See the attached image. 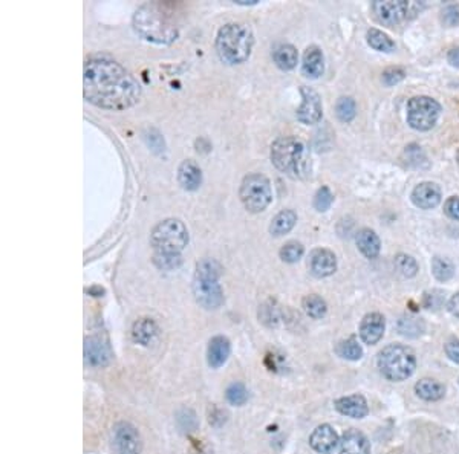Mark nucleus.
Wrapping results in <instances>:
<instances>
[{"label":"nucleus","instance_id":"obj_1","mask_svg":"<svg viewBox=\"0 0 459 454\" xmlns=\"http://www.w3.org/2000/svg\"><path fill=\"white\" fill-rule=\"evenodd\" d=\"M83 94L101 109L126 110L141 100V86L115 60L94 57L85 65Z\"/></svg>","mask_w":459,"mask_h":454},{"label":"nucleus","instance_id":"obj_2","mask_svg":"<svg viewBox=\"0 0 459 454\" xmlns=\"http://www.w3.org/2000/svg\"><path fill=\"white\" fill-rule=\"evenodd\" d=\"M271 162L292 179H306L311 175L310 151L302 141L292 136H285L273 142Z\"/></svg>","mask_w":459,"mask_h":454},{"label":"nucleus","instance_id":"obj_3","mask_svg":"<svg viewBox=\"0 0 459 454\" xmlns=\"http://www.w3.org/2000/svg\"><path fill=\"white\" fill-rule=\"evenodd\" d=\"M254 34L247 24H227L216 35L215 48L217 56L227 65H242L251 56Z\"/></svg>","mask_w":459,"mask_h":454},{"label":"nucleus","instance_id":"obj_4","mask_svg":"<svg viewBox=\"0 0 459 454\" xmlns=\"http://www.w3.org/2000/svg\"><path fill=\"white\" fill-rule=\"evenodd\" d=\"M133 28L142 39L158 44H170L178 39V28L156 3H146L133 14Z\"/></svg>","mask_w":459,"mask_h":454},{"label":"nucleus","instance_id":"obj_5","mask_svg":"<svg viewBox=\"0 0 459 454\" xmlns=\"http://www.w3.org/2000/svg\"><path fill=\"white\" fill-rule=\"evenodd\" d=\"M221 271V264L215 259H202L197 264L192 289L194 300L207 311L219 309L224 303V291L219 285Z\"/></svg>","mask_w":459,"mask_h":454},{"label":"nucleus","instance_id":"obj_6","mask_svg":"<svg viewBox=\"0 0 459 454\" xmlns=\"http://www.w3.org/2000/svg\"><path fill=\"white\" fill-rule=\"evenodd\" d=\"M377 364L389 381H404L417 369V355L404 344H389L378 353Z\"/></svg>","mask_w":459,"mask_h":454},{"label":"nucleus","instance_id":"obj_7","mask_svg":"<svg viewBox=\"0 0 459 454\" xmlns=\"http://www.w3.org/2000/svg\"><path fill=\"white\" fill-rule=\"evenodd\" d=\"M150 244L155 251L178 253L189 245V230L179 219L170 217L153 226L150 233Z\"/></svg>","mask_w":459,"mask_h":454},{"label":"nucleus","instance_id":"obj_8","mask_svg":"<svg viewBox=\"0 0 459 454\" xmlns=\"http://www.w3.org/2000/svg\"><path fill=\"white\" fill-rule=\"evenodd\" d=\"M239 198L250 213H262L273 202V188L267 176L260 173L247 175L239 188Z\"/></svg>","mask_w":459,"mask_h":454},{"label":"nucleus","instance_id":"obj_9","mask_svg":"<svg viewBox=\"0 0 459 454\" xmlns=\"http://www.w3.org/2000/svg\"><path fill=\"white\" fill-rule=\"evenodd\" d=\"M441 115V104L432 96H413L408 103V124L419 132L435 127Z\"/></svg>","mask_w":459,"mask_h":454},{"label":"nucleus","instance_id":"obj_10","mask_svg":"<svg viewBox=\"0 0 459 454\" xmlns=\"http://www.w3.org/2000/svg\"><path fill=\"white\" fill-rule=\"evenodd\" d=\"M410 3L404 0H377L372 3V11L380 24L386 26L400 25L408 19Z\"/></svg>","mask_w":459,"mask_h":454},{"label":"nucleus","instance_id":"obj_11","mask_svg":"<svg viewBox=\"0 0 459 454\" xmlns=\"http://www.w3.org/2000/svg\"><path fill=\"white\" fill-rule=\"evenodd\" d=\"M300 94H302V104H300V108L296 112L297 119L306 126L317 124L323 115L320 95L314 89L306 86L300 87Z\"/></svg>","mask_w":459,"mask_h":454},{"label":"nucleus","instance_id":"obj_12","mask_svg":"<svg viewBox=\"0 0 459 454\" xmlns=\"http://www.w3.org/2000/svg\"><path fill=\"white\" fill-rule=\"evenodd\" d=\"M114 445L119 454H140L142 450L140 431L129 422H118L114 427Z\"/></svg>","mask_w":459,"mask_h":454},{"label":"nucleus","instance_id":"obj_13","mask_svg":"<svg viewBox=\"0 0 459 454\" xmlns=\"http://www.w3.org/2000/svg\"><path fill=\"white\" fill-rule=\"evenodd\" d=\"M85 360L87 366L104 367L112 360L109 342L100 335H92L85 339Z\"/></svg>","mask_w":459,"mask_h":454},{"label":"nucleus","instance_id":"obj_14","mask_svg":"<svg viewBox=\"0 0 459 454\" xmlns=\"http://www.w3.org/2000/svg\"><path fill=\"white\" fill-rule=\"evenodd\" d=\"M308 268H310L311 274L314 277L317 278L329 277L337 271V257L333 251H329L326 248H315L310 254Z\"/></svg>","mask_w":459,"mask_h":454},{"label":"nucleus","instance_id":"obj_15","mask_svg":"<svg viewBox=\"0 0 459 454\" xmlns=\"http://www.w3.org/2000/svg\"><path fill=\"white\" fill-rule=\"evenodd\" d=\"M386 320L378 312H371L365 315V319L360 323V338L365 344L374 346L377 344L385 335Z\"/></svg>","mask_w":459,"mask_h":454},{"label":"nucleus","instance_id":"obj_16","mask_svg":"<svg viewBox=\"0 0 459 454\" xmlns=\"http://www.w3.org/2000/svg\"><path fill=\"white\" fill-rule=\"evenodd\" d=\"M338 444H340V439H338L337 431L328 423L319 426L310 436L311 448L320 454H331L337 448Z\"/></svg>","mask_w":459,"mask_h":454},{"label":"nucleus","instance_id":"obj_17","mask_svg":"<svg viewBox=\"0 0 459 454\" xmlns=\"http://www.w3.org/2000/svg\"><path fill=\"white\" fill-rule=\"evenodd\" d=\"M412 202L421 210H432L440 205L441 188L435 183H421L412 192Z\"/></svg>","mask_w":459,"mask_h":454},{"label":"nucleus","instance_id":"obj_18","mask_svg":"<svg viewBox=\"0 0 459 454\" xmlns=\"http://www.w3.org/2000/svg\"><path fill=\"white\" fill-rule=\"evenodd\" d=\"M178 183L185 192H197L202 184V170L199 165L192 160L181 162L178 167Z\"/></svg>","mask_w":459,"mask_h":454},{"label":"nucleus","instance_id":"obj_19","mask_svg":"<svg viewBox=\"0 0 459 454\" xmlns=\"http://www.w3.org/2000/svg\"><path fill=\"white\" fill-rule=\"evenodd\" d=\"M335 408L338 413H342L348 418L353 419H363L369 413V407H367V401L361 395H351L344 396L335 401Z\"/></svg>","mask_w":459,"mask_h":454},{"label":"nucleus","instance_id":"obj_20","mask_svg":"<svg viewBox=\"0 0 459 454\" xmlns=\"http://www.w3.org/2000/svg\"><path fill=\"white\" fill-rule=\"evenodd\" d=\"M338 445L342 454H371V442L356 428L344 431Z\"/></svg>","mask_w":459,"mask_h":454},{"label":"nucleus","instance_id":"obj_21","mask_svg":"<svg viewBox=\"0 0 459 454\" xmlns=\"http://www.w3.org/2000/svg\"><path fill=\"white\" fill-rule=\"evenodd\" d=\"M302 72L308 78H319L325 72V57L319 47L306 48L302 62Z\"/></svg>","mask_w":459,"mask_h":454},{"label":"nucleus","instance_id":"obj_22","mask_svg":"<svg viewBox=\"0 0 459 454\" xmlns=\"http://www.w3.org/2000/svg\"><path fill=\"white\" fill-rule=\"evenodd\" d=\"M230 351H231V347H230L228 338L217 335L210 339L208 352H207L210 367L219 369L221 366H224L225 361H227L230 357Z\"/></svg>","mask_w":459,"mask_h":454},{"label":"nucleus","instance_id":"obj_23","mask_svg":"<svg viewBox=\"0 0 459 454\" xmlns=\"http://www.w3.org/2000/svg\"><path fill=\"white\" fill-rule=\"evenodd\" d=\"M357 246L360 249V253L363 254L366 259H375L378 257L381 251V242L380 237L377 236V233L371 228H363L357 233Z\"/></svg>","mask_w":459,"mask_h":454},{"label":"nucleus","instance_id":"obj_24","mask_svg":"<svg viewBox=\"0 0 459 454\" xmlns=\"http://www.w3.org/2000/svg\"><path fill=\"white\" fill-rule=\"evenodd\" d=\"M415 393L427 403H436L446 395V387L440 381L432 380V378H423L415 384Z\"/></svg>","mask_w":459,"mask_h":454},{"label":"nucleus","instance_id":"obj_25","mask_svg":"<svg viewBox=\"0 0 459 454\" xmlns=\"http://www.w3.org/2000/svg\"><path fill=\"white\" fill-rule=\"evenodd\" d=\"M297 224V213L292 210H282L281 213H277L273 221L269 224V233L276 237L285 236L288 234Z\"/></svg>","mask_w":459,"mask_h":454},{"label":"nucleus","instance_id":"obj_26","mask_svg":"<svg viewBox=\"0 0 459 454\" xmlns=\"http://www.w3.org/2000/svg\"><path fill=\"white\" fill-rule=\"evenodd\" d=\"M273 58H274L276 66L279 67V69L292 71L297 66L299 52L294 47H292V44H288V43L281 44V47L276 48Z\"/></svg>","mask_w":459,"mask_h":454},{"label":"nucleus","instance_id":"obj_27","mask_svg":"<svg viewBox=\"0 0 459 454\" xmlns=\"http://www.w3.org/2000/svg\"><path fill=\"white\" fill-rule=\"evenodd\" d=\"M158 335V326L152 319H141L133 324L132 337L137 343L142 346H149Z\"/></svg>","mask_w":459,"mask_h":454},{"label":"nucleus","instance_id":"obj_28","mask_svg":"<svg viewBox=\"0 0 459 454\" xmlns=\"http://www.w3.org/2000/svg\"><path fill=\"white\" fill-rule=\"evenodd\" d=\"M302 308H303L305 314L312 320H320L328 312L326 301L323 300L320 295H315V294L306 295L302 301Z\"/></svg>","mask_w":459,"mask_h":454},{"label":"nucleus","instance_id":"obj_29","mask_svg":"<svg viewBox=\"0 0 459 454\" xmlns=\"http://www.w3.org/2000/svg\"><path fill=\"white\" fill-rule=\"evenodd\" d=\"M397 328H398V332H400L401 335L409 337V338H417L424 332L426 324H424L423 320L418 319V317L403 315L401 319L398 320Z\"/></svg>","mask_w":459,"mask_h":454},{"label":"nucleus","instance_id":"obj_30","mask_svg":"<svg viewBox=\"0 0 459 454\" xmlns=\"http://www.w3.org/2000/svg\"><path fill=\"white\" fill-rule=\"evenodd\" d=\"M366 39H367V44H369V47L374 48L375 51L392 52L395 49V42L390 39L386 33L380 31V29L371 28L366 34Z\"/></svg>","mask_w":459,"mask_h":454},{"label":"nucleus","instance_id":"obj_31","mask_svg":"<svg viewBox=\"0 0 459 454\" xmlns=\"http://www.w3.org/2000/svg\"><path fill=\"white\" fill-rule=\"evenodd\" d=\"M335 352L338 357L348 361H357L363 357V347H361V344H358V342L353 337L343 339V342L338 343L335 347Z\"/></svg>","mask_w":459,"mask_h":454},{"label":"nucleus","instance_id":"obj_32","mask_svg":"<svg viewBox=\"0 0 459 454\" xmlns=\"http://www.w3.org/2000/svg\"><path fill=\"white\" fill-rule=\"evenodd\" d=\"M152 262L155 267L161 271H175L183 264V255L178 253L155 251Z\"/></svg>","mask_w":459,"mask_h":454},{"label":"nucleus","instance_id":"obj_33","mask_svg":"<svg viewBox=\"0 0 459 454\" xmlns=\"http://www.w3.org/2000/svg\"><path fill=\"white\" fill-rule=\"evenodd\" d=\"M432 274L438 282H449L455 274V267L446 257H433L432 259Z\"/></svg>","mask_w":459,"mask_h":454},{"label":"nucleus","instance_id":"obj_34","mask_svg":"<svg viewBox=\"0 0 459 454\" xmlns=\"http://www.w3.org/2000/svg\"><path fill=\"white\" fill-rule=\"evenodd\" d=\"M335 113L342 123H351V121L357 115L356 100L351 96L338 98L335 103Z\"/></svg>","mask_w":459,"mask_h":454},{"label":"nucleus","instance_id":"obj_35","mask_svg":"<svg viewBox=\"0 0 459 454\" xmlns=\"http://www.w3.org/2000/svg\"><path fill=\"white\" fill-rule=\"evenodd\" d=\"M303 254H305V248L297 240H291L288 244H285L279 251L281 259L285 263H297L300 259H302Z\"/></svg>","mask_w":459,"mask_h":454},{"label":"nucleus","instance_id":"obj_36","mask_svg":"<svg viewBox=\"0 0 459 454\" xmlns=\"http://www.w3.org/2000/svg\"><path fill=\"white\" fill-rule=\"evenodd\" d=\"M395 268L406 278H412L418 274L417 260L408 254H398L395 257Z\"/></svg>","mask_w":459,"mask_h":454},{"label":"nucleus","instance_id":"obj_37","mask_svg":"<svg viewBox=\"0 0 459 454\" xmlns=\"http://www.w3.org/2000/svg\"><path fill=\"white\" fill-rule=\"evenodd\" d=\"M225 398L231 405H244L248 401V390L242 382H233L225 392Z\"/></svg>","mask_w":459,"mask_h":454},{"label":"nucleus","instance_id":"obj_38","mask_svg":"<svg viewBox=\"0 0 459 454\" xmlns=\"http://www.w3.org/2000/svg\"><path fill=\"white\" fill-rule=\"evenodd\" d=\"M334 202V194L329 190L328 187H322L317 190L314 196V208L319 211V213H325L331 208Z\"/></svg>","mask_w":459,"mask_h":454},{"label":"nucleus","instance_id":"obj_39","mask_svg":"<svg viewBox=\"0 0 459 454\" xmlns=\"http://www.w3.org/2000/svg\"><path fill=\"white\" fill-rule=\"evenodd\" d=\"M404 77H406V72L403 67L395 66V67H387V69L383 72L381 80L386 86L390 87V86L398 85V83H401L404 80Z\"/></svg>","mask_w":459,"mask_h":454},{"label":"nucleus","instance_id":"obj_40","mask_svg":"<svg viewBox=\"0 0 459 454\" xmlns=\"http://www.w3.org/2000/svg\"><path fill=\"white\" fill-rule=\"evenodd\" d=\"M441 20L446 26H458L459 25V5H447L441 12Z\"/></svg>","mask_w":459,"mask_h":454},{"label":"nucleus","instance_id":"obj_41","mask_svg":"<svg viewBox=\"0 0 459 454\" xmlns=\"http://www.w3.org/2000/svg\"><path fill=\"white\" fill-rule=\"evenodd\" d=\"M444 213H446L453 221H459V198L458 196H450L444 203Z\"/></svg>","mask_w":459,"mask_h":454},{"label":"nucleus","instance_id":"obj_42","mask_svg":"<svg viewBox=\"0 0 459 454\" xmlns=\"http://www.w3.org/2000/svg\"><path fill=\"white\" fill-rule=\"evenodd\" d=\"M442 292L441 291H432L424 294V306L428 309H438L442 306Z\"/></svg>","mask_w":459,"mask_h":454},{"label":"nucleus","instance_id":"obj_43","mask_svg":"<svg viewBox=\"0 0 459 454\" xmlns=\"http://www.w3.org/2000/svg\"><path fill=\"white\" fill-rule=\"evenodd\" d=\"M446 355L451 361L456 362V364H459V339L453 338V339H450V342H447Z\"/></svg>","mask_w":459,"mask_h":454},{"label":"nucleus","instance_id":"obj_44","mask_svg":"<svg viewBox=\"0 0 459 454\" xmlns=\"http://www.w3.org/2000/svg\"><path fill=\"white\" fill-rule=\"evenodd\" d=\"M449 311L459 319V292L455 294L449 301Z\"/></svg>","mask_w":459,"mask_h":454},{"label":"nucleus","instance_id":"obj_45","mask_svg":"<svg viewBox=\"0 0 459 454\" xmlns=\"http://www.w3.org/2000/svg\"><path fill=\"white\" fill-rule=\"evenodd\" d=\"M447 60H449V63H450L451 66H453V67H459V47L449 51Z\"/></svg>","mask_w":459,"mask_h":454}]
</instances>
